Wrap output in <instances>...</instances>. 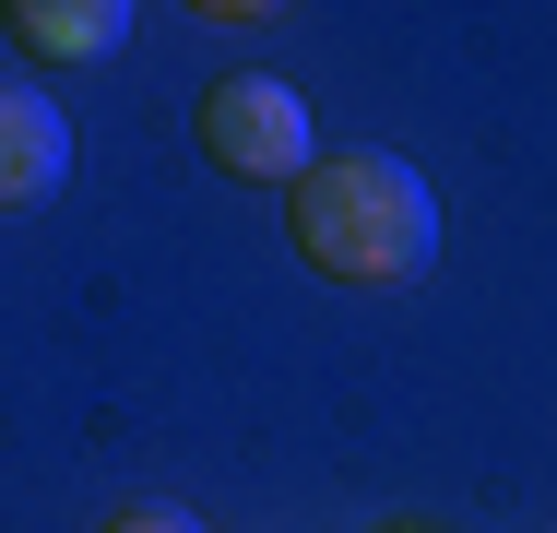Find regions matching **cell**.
I'll list each match as a JSON object with an SVG mask.
<instances>
[{"instance_id":"obj_1","label":"cell","mask_w":557,"mask_h":533,"mask_svg":"<svg viewBox=\"0 0 557 533\" xmlns=\"http://www.w3.org/2000/svg\"><path fill=\"white\" fill-rule=\"evenodd\" d=\"M285 237L321 285H416L440 261V190L416 154H309V178L285 190Z\"/></svg>"},{"instance_id":"obj_2","label":"cell","mask_w":557,"mask_h":533,"mask_svg":"<svg viewBox=\"0 0 557 533\" xmlns=\"http://www.w3.org/2000/svg\"><path fill=\"white\" fill-rule=\"evenodd\" d=\"M190 131H202V154H214L225 178H249V190H297L309 154H321V131H309L297 84H273V72H225Z\"/></svg>"},{"instance_id":"obj_3","label":"cell","mask_w":557,"mask_h":533,"mask_svg":"<svg viewBox=\"0 0 557 533\" xmlns=\"http://www.w3.org/2000/svg\"><path fill=\"white\" fill-rule=\"evenodd\" d=\"M72 178V119L48 84H0V213H36Z\"/></svg>"},{"instance_id":"obj_4","label":"cell","mask_w":557,"mask_h":533,"mask_svg":"<svg viewBox=\"0 0 557 533\" xmlns=\"http://www.w3.org/2000/svg\"><path fill=\"white\" fill-rule=\"evenodd\" d=\"M12 36L36 60H108L131 36V0H12Z\"/></svg>"},{"instance_id":"obj_5","label":"cell","mask_w":557,"mask_h":533,"mask_svg":"<svg viewBox=\"0 0 557 533\" xmlns=\"http://www.w3.org/2000/svg\"><path fill=\"white\" fill-rule=\"evenodd\" d=\"M108 533H202L190 510H131V522H108Z\"/></svg>"},{"instance_id":"obj_6","label":"cell","mask_w":557,"mask_h":533,"mask_svg":"<svg viewBox=\"0 0 557 533\" xmlns=\"http://www.w3.org/2000/svg\"><path fill=\"white\" fill-rule=\"evenodd\" d=\"M190 12H214V24H261V12H285V0H190Z\"/></svg>"}]
</instances>
